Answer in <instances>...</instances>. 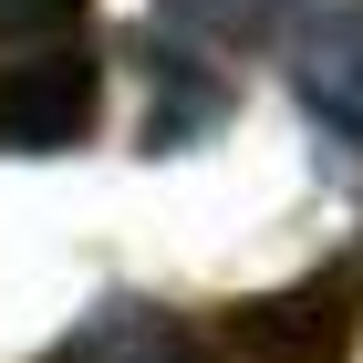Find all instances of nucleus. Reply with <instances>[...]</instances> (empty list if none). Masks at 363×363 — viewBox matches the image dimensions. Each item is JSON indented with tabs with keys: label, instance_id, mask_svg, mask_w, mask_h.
I'll return each instance as SVG.
<instances>
[{
	"label": "nucleus",
	"instance_id": "1",
	"mask_svg": "<svg viewBox=\"0 0 363 363\" xmlns=\"http://www.w3.org/2000/svg\"><path fill=\"white\" fill-rule=\"evenodd\" d=\"M353 333H363V239L333 270L291 280V291H259V301L239 311V342H250L259 363H342Z\"/></svg>",
	"mask_w": 363,
	"mask_h": 363
},
{
	"label": "nucleus",
	"instance_id": "2",
	"mask_svg": "<svg viewBox=\"0 0 363 363\" xmlns=\"http://www.w3.org/2000/svg\"><path fill=\"white\" fill-rule=\"evenodd\" d=\"M94 114H104V73L84 52H31L21 73H0V145H21V156L84 145Z\"/></svg>",
	"mask_w": 363,
	"mask_h": 363
},
{
	"label": "nucleus",
	"instance_id": "3",
	"mask_svg": "<svg viewBox=\"0 0 363 363\" xmlns=\"http://www.w3.org/2000/svg\"><path fill=\"white\" fill-rule=\"evenodd\" d=\"M291 94H301V114H311L333 145L363 156V0L311 11V31L291 42Z\"/></svg>",
	"mask_w": 363,
	"mask_h": 363
},
{
	"label": "nucleus",
	"instance_id": "4",
	"mask_svg": "<svg viewBox=\"0 0 363 363\" xmlns=\"http://www.w3.org/2000/svg\"><path fill=\"white\" fill-rule=\"evenodd\" d=\"M42 363H208L197 353V333L177 322L167 301H135V291H114V301H94L73 333L52 342Z\"/></svg>",
	"mask_w": 363,
	"mask_h": 363
},
{
	"label": "nucleus",
	"instance_id": "5",
	"mask_svg": "<svg viewBox=\"0 0 363 363\" xmlns=\"http://www.w3.org/2000/svg\"><path fill=\"white\" fill-rule=\"evenodd\" d=\"M145 52V94H156V114H145V156H177V145H197L208 125H228V73H208V52H187V42H135Z\"/></svg>",
	"mask_w": 363,
	"mask_h": 363
},
{
	"label": "nucleus",
	"instance_id": "6",
	"mask_svg": "<svg viewBox=\"0 0 363 363\" xmlns=\"http://www.w3.org/2000/svg\"><path fill=\"white\" fill-rule=\"evenodd\" d=\"M301 0H167V21L187 31V42H208V52H239V42H270L280 21H291Z\"/></svg>",
	"mask_w": 363,
	"mask_h": 363
},
{
	"label": "nucleus",
	"instance_id": "7",
	"mask_svg": "<svg viewBox=\"0 0 363 363\" xmlns=\"http://www.w3.org/2000/svg\"><path fill=\"white\" fill-rule=\"evenodd\" d=\"M84 21V0H0V42H62Z\"/></svg>",
	"mask_w": 363,
	"mask_h": 363
}]
</instances>
